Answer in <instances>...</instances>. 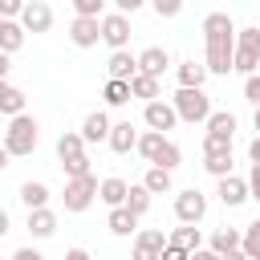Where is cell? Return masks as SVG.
<instances>
[{
  "label": "cell",
  "mask_w": 260,
  "mask_h": 260,
  "mask_svg": "<svg viewBox=\"0 0 260 260\" xmlns=\"http://www.w3.org/2000/svg\"><path fill=\"white\" fill-rule=\"evenodd\" d=\"M203 69L207 77H228L232 73V53H236V20L228 12H207L203 16Z\"/></svg>",
  "instance_id": "6da1fadb"
},
{
  "label": "cell",
  "mask_w": 260,
  "mask_h": 260,
  "mask_svg": "<svg viewBox=\"0 0 260 260\" xmlns=\"http://www.w3.org/2000/svg\"><path fill=\"white\" fill-rule=\"evenodd\" d=\"M37 142H41V126H37V118L32 114H16V118H8V130H4V150H8V158H28L32 150H37Z\"/></svg>",
  "instance_id": "7a4b0ae2"
},
{
  "label": "cell",
  "mask_w": 260,
  "mask_h": 260,
  "mask_svg": "<svg viewBox=\"0 0 260 260\" xmlns=\"http://www.w3.org/2000/svg\"><path fill=\"white\" fill-rule=\"evenodd\" d=\"M171 110H175V118L179 122H207L211 118V98H207V89H175V98H171Z\"/></svg>",
  "instance_id": "3957f363"
},
{
  "label": "cell",
  "mask_w": 260,
  "mask_h": 260,
  "mask_svg": "<svg viewBox=\"0 0 260 260\" xmlns=\"http://www.w3.org/2000/svg\"><path fill=\"white\" fill-rule=\"evenodd\" d=\"M232 69H236V73H244V77H252V73L260 69V28H256V24H248V28H240V32H236Z\"/></svg>",
  "instance_id": "277c9868"
},
{
  "label": "cell",
  "mask_w": 260,
  "mask_h": 260,
  "mask_svg": "<svg viewBox=\"0 0 260 260\" xmlns=\"http://www.w3.org/2000/svg\"><path fill=\"white\" fill-rule=\"evenodd\" d=\"M98 199V175H85V179H65V191H61V203L69 215H81L89 211V203Z\"/></svg>",
  "instance_id": "5b68a950"
},
{
  "label": "cell",
  "mask_w": 260,
  "mask_h": 260,
  "mask_svg": "<svg viewBox=\"0 0 260 260\" xmlns=\"http://www.w3.org/2000/svg\"><path fill=\"white\" fill-rule=\"evenodd\" d=\"M203 215H207V195H203V191L187 187V191H179V195H175V219H179V223L199 228V223H203Z\"/></svg>",
  "instance_id": "8992f818"
},
{
  "label": "cell",
  "mask_w": 260,
  "mask_h": 260,
  "mask_svg": "<svg viewBox=\"0 0 260 260\" xmlns=\"http://www.w3.org/2000/svg\"><path fill=\"white\" fill-rule=\"evenodd\" d=\"M98 28H102V41L110 45V53H122V49L130 45V16H122V12H106V16L98 20Z\"/></svg>",
  "instance_id": "52a82bcc"
},
{
  "label": "cell",
  "mask_w": 260,
  "mask_h": 260,
  "mask_svg": "<svg viewBox=\"0 0 260 260\" xmlns=\"http://www.w3.org/2000/svg\"><path fill=\"white\" fill-rule=\"evenodd\" d=\"M167 248V232L162 228H142L134 236V248H130V260H158Z\"/></svg>",
  "instance_id": "ba28073f"
},
{
  "label": "cell",
  "mask_w": 260,
  "mask_h": 260,
  "mask_svg": "<svg viewBox=\"0 0 260 260\" xmlns=\"http://www.w3.org/2000/svg\"><path fill=\"white\" fill-rule=\"evenodd\" d=\"M142 122H146V130H154V134H167V130H175V126H179V118H175V110H171V102H167V98L146 102V106H142Z\"/></svg>",
  "instance_id": "9c48e42d"
},
{
  "label": "cell",
  "mask_w": 260,
  "mask_h": 260,
  "mask_svg": "<svg viewBox=\"0 0 260 260\" xmlns=\"http://www.w3.org/2000/svg\"><path fill=\"white\" fill-rule=\"evenodd\" d=\"M20 28L24 32H49L53 28V8L45 0H24L20 8Z\"/></svg>",
  "instance_id": "30bf717a"
},
{
  "label": "cell",
  "mask_w": 260,
  "mask_h": 260,
  "mask_svg": "<svg viewBox=\"0 0 260 260\" xmlns=\"http://www.w3.org/2000/svg\"><path fill=\"white\" fill-rule=\"evenodd\" d=\"M167 69H171V53H167L162 45H150V49L138 53V73H142V77H154V81H158Z\"/></svg>",
  "instance_id": "8fae6325"
},
{
  "label": "cell",
  "mask_w": 260,
  "mask_h": 260,
  "mask_svg": "<svg viewBox=\"0 0 260 260\" xmlns=\"http://www.w3.org/2000/svg\"><path fill=\"white\" fill-rule=\"evenodd\" d=\"M134 73H138V53H130V49L110 53V61H106V77L110 81H130Z\"/></svg>",
  "instance_id": "7c38bea8"
},
{
  "label": "cell",
  "mask_w": 260,
  "mask_h": 260,
  "mask_svg": "<svg viewBox=\"0 0 260 260\" xmlns=\"http://www.w3.org/2000/svg\"><path fill=\"white\" fill-rule=\"evenodd\" d=\"M110 126H114L110 114H106V110H93V114H85V122H81L77 134H81V142L89 146V142H106V138H110Z\"/></svg>",
  "instance_id": "4fadbf2b"
},
{
  "label": "cell",
  "mask_w": 260,
  "mask_h": 260,
  "mask_svg": "<svg viewBox=\"0 0 260 260\" xmlns=\"http://www.w3.org/2000/svg\"><path fill=\"white\" fill-rule=\"evenodd\" d=\"M219 187H215V195H219V203L223 207H240V203H248V179H240V175H228V179H215Z\"/></svg>",
  "instance_id": "5bb4252c"
},
{
  "label": "cell",
  "mask_w": 260,
  "mask_h": 260,
  "mask_svg": "<svg viewBox=\"0 0 260 260\" xmlns=\"http://www.w3.org/2000/svg\"><path fill=\"white\" fill-rule=\"evenodd\" d=\"M106 146H110L114 154H130V150L138 146V130H134V122H114V126H110V138H106Z\"/></svg>",
  "instance_id": "9a60e30c"
},
{
  "label": "cell",
  "mask_w": 260,
  "mask_h": 260,
  "mask_svg": "<svg viewBox=\"0 0 260 260\" xmlns=\"http://www.w3.org/2000/svg\"><path fill=\"white\" fill-rule=\"evenodd\" d=\"M69 41H73L77 49H93V45L102 41L98 20H81V16H73V20H69Z\"/></svg>",
  "instance_id": "2e32d148"
},
{
  "label": "cell",
  "mask_w": 260,
  "mask_h": 260,
  "mask_svg": "<svg viewBox=\"0 0 260 260\" xmlns=\"http://www.w3.org/2000/svg\"><path fill=\"white\" fill-rule=\"evenodd\" d=\"M203 126H207V138H223V142H232L240 122H236V114H232V110H211V118H207Z\"/></svg>",
  "instance_id": "e0dca14e"
},
{
  "label": "cell",
  "mask_w": 260,
  "mask_h": 260,
  "mask_svg": "<svg viewBox=\"0 0 260 260\" xmlns=\"http://www.w3.org/2000/svg\"><path fill=\"white\" fill-rule=\"evenodd\" d=\"M126 191H130V183L118 179V175H110V179L98 183V199H102L110 211H114V207H126Z\"/></svg>",
  "instance_id": "ac0fdd59"
},
{
  "label": "cell",
  "mask_w": 260,
  "mask_h": 260,
  "mask_svg": "<svg viewBox=\"0 0 260 260\" xmlns=\"http://www.w3.org/2000/svg\"><path fill=\"white\" fill-rule=\"evenodd\" d=\"M24 228H28V236H32V240H49V236L57 232V211H53V207H41V211H28V219H24Z\"/></svg>",
  "instance_id": "d6986e66"
},
{
  "label": "cell",
  "mask_w": 260,
  "mask_h": 260,
  "mask_svg": "<svg viewBox=\"0 0 260 260\" xmlns=\"http://www.w3.org/2000/svg\"><path fill=\"white\" fill-rule=\"evenodd\" d=\"M175 77H179V89H203V81H207V69H203V61L187 57V61H179Z\"/></svg>",
  "instance_id": "ffe728a7"
},
{
  "label": "cell",
  "mask_w": 260,
  "mask_h": 260,
  "mask_svg": "<svg viewBox=\"0 0 260 260\" xmlns=\"http://www.w3.org/2000/svg\"><path fill=\"white\" fill-rule=\"evenodd\" d=\"M49 183H41V179H28V183H20V203L28 207V211H41V207H49Z\"/></svg>",
  "instance_id": "44dd1931"
},
{
  "label": "cell",
  "mask_w": 260,
  "mask_h": 260,
  "mask_svg": "<svg viewBox=\"0 0 260 260\" xmlns=\"http://www.w3.org/2000/svg\"><path fill=\"white\" fill-rule=\"evenodd\" d=\"M167 244H171V248H183V252H199V248H203V232H199V228L179 223V228H171V232H167Z\"/></svg>",
  "instance_id": "7402d4cb"
},
{
  "label": "cell",
  "mask_w": 260,
  "mask_h": 260,
  "mask_svg": "<svg viewBox=\"0 0 260 260\" xmlns=\"http://www.w3.org/2000/svg\"><path fill=\"white\" fill-rule=\"evenodd\" d=\"M57 158H61V167H65V162L85 158V142H81V134H77V130H65V134L57 138Z\"/></svg>",
  "instance_id": "603a6c76"
},
{
  "label": "cell",
  "mask_w": 260,
  "mask_h": 260,
  "mask_svg": "<svg viewBox=\"0 0 260 260\" xmlns=\"http://www.w3.org/2000/svg\"><path fill=\"white\" fill-rule=\"evenodd\" d=\"M106 228H110V236H118V240H126V236H134V228H138V219L126 211V207H114L110 215H106Z\"/></svg>",
  "instance_id": "cb8c5ba5"
},
{
  "label": "cell",
  "mask_w": 260,
  "mask_h": 260,
  "mask_svg": "<svg viewBox=\"0 0 260 260\" xmlns=\"http://www.w3.org/2000/svg\"><path fill=\"white\" fill-rule=\"evenodd\" d=\"M207 248H211L215 256L236 252V248H240V228H215V232H211V240H207Z\"/></svg>",
  "instance_id": "d4e9b609"
},
{
  "label": "cell",
  "mask_w": 260,
  "mask_h": 260,
  "mask_svg": "<svg viewBox=\"0 0 260 260\" xmlns=\"http://www.w3.org/2000/svg\"><path fill=\"white\" fill-rule=\"evenodd\" d=\"M24 37H28V32L20 28V20H0V53L12 57V53L24 45Z\"/></svg>",
  "instance_id": "484cf974"
},
{
  "label": "cell",
  "mask_w": 260,
  "mask_h": 260,
  "mask_svg": "<svg viewBox=\"0 0 260 260\" xmlns=\"http://www.w3.org/2000/svg\"><path fill=\"white\" fill-rule=\"evenodd\" d=\"M126 211H130L134 219H142V215L150 211V191H146L142 183H130V191H126Z\"/></svg>",
  "instance_id": "4316f807"
},
{
  "label": "cell",
  "mask_w": 260,
  "mask_h": 260,
  "mask_svg": "<svg viewBox=\"0 0 260 260\" xmlns=\"http://www.w3.org/2000/svg\"><path fill=\"white\" fill-rule=\"evenodd\" d=\"M0 114H8V118H16V114H24V89H16V85H0Z\"/></svg>",
  "instance_id": "83f0119b"
},
{
  "label": "cell",
  "mask_w": 260,
  "mask_h": 260,
  "mask_svg": "<svg viewBox=\"0 0 260 260\" xmlns=\"http://www.w3.org/2000/svg\"><path fill=\"white\" fill-rule=\"evenodd\" d=\"M203 171L215 175V179H228V175H232V150H211V154H203Z\"/></svg>",
  "instance_id": "f1b7e54d"
},
{
  "label": "cell",
  "mask_w": 260,
  "mask_h": 260,
  "mask_svg": "<svg viewBox=\"0 0 260 260\" xmlns=\"http://www.w3.org/2000/svg\"><path fill=\"white\" fill-rule=\"evenodd\" d=\"M142 187H146L150 195H167V191L175 187V179H171V171H158V167H146V175H142Z\"/></svg>",
  "instance_id": "f546056e"
},
{
  "label": "cell",
  "mask_w": 260,
  "mask_h": 260,
  "mask_svg": "<svg viewBox=\"0 0 260 260\" xmlns=\"http://www.w3.org/2000/svg\"><path fill=\"white\" fill-rule=\"evenodd\" d=\"M240 252L248 260H260V219H252L248 228H240Z\"/></svg>",
  "instance_id": "4dcf8cb0"
},
{
  "label": "cell",
  "mask_w": 260,
  "mask_h": 260,
  "mask_svg": "<svg viewBox=\"0 0 260 260\" xmlns=\"http://www.w3.org/2000/svg\"><path fill=\"white\" fill-rule=\"evenodd\" d=\"M162 142H167V134L142 130V134H138V146H134V150H138V154H142L146 162H154V158H158V150H162Z\"/></svg>",
  "instance_id": "1f68e13d"
},
{
  "label": "cell",
  "mask_w": 260,
  "mask_h": 260,
  "mask_svg": "<svg viewBox=\"0 0 260 260\" xmlns=\"http://www.w3.org/2000/svg\"><path fill=\"white\" fill-rule=\"evenodd\" d=\"M130 98L158 102V81H154V77H142V73H134V77H130Z\"/></svg>",
  "instance_id": "d6a6232c"
},
{
  "label": "cell",
  "mask_w": 260,
  "mask_h": 260,
  "mask_svg": "<svg viewBox=\"0 0 260 260\" xmlns=\"http://www.w3.org/2000/svg\"><path fill=\"white\" fill-rule=\"evenodd\" d=\"M102 98H106V106H126V102H130V81H110V77H106Z\"/></svg>",
  "instance_id": "836d02e7"
},
{
  "label": "cell",
  "mask_w": 260,
  "mask_h": 260,
  "mask_svg": "<svg viewBox=\"0 0 260 260\" xmlns=\"http://www.w3.org/2000/svg\"><path fill=\"white\" fill-rule=\"evenodd\" d=\"M179 162H183V150H179V146L167 138V142H162V150H158V158H154L150 167H158V171H175Z\"/></svg>",
  "instance_id": "e575fe53"
},
{
  "label": "cell",
  "mask_w": 260,
  "mask_h": 260,
  "mask_svg": "<svg viewBox=\"0 0 260 260\" xmlns=\"http://www.w3.org/2000/svg\"><path fill=\"white\" fill-rule=\"evenodd\" d=\"M24 0H0V20H20Z\"/></svg>",
  "instance_id": "d590c367"
},
{
  "label": "cell",
  "mask_w": 260,
  "mask_h": 260,
  "mask_svg": "<svg viewBox=\"0 0 260 260\" xmlns=\"http://www.w3.org/2000/svg\"><path fill=\"white\" fill-rule=\"evenodd\" d=\"M244 98H248L252 106H260V73H252V77H244Z\"/></svg>",
  "instance_id": "8d00e7d4"
},
{
  "label": "cell",
  "mask_w": 260,
  "mask_h": 260,
  "mask_svg": "<svg viewBox=\"0 0 260 260\" xmlns=\"http://www.w3.org/2000/svg\"><path fill=\"white\" fill-rule=\"evenodd\" d=\"M154 12H158V16H179L183 4H179V0H154Z\"/></svg>",
  "instance_id": "74e56055"
},
{
  "label": "cell",
  "mask_w": 260,
  "mask_h": 260,
  "mask_svg": "<svg viewBox=\"0 0 260 260\" xmlns=\"http://www.w3.org/2000/svg\"><path fill=\"white\" fill-rule=\"evenodd\" d=\"M248 199H256V203H260V167H252V171H248Z\"/></svg>",
  "instance_id": "f35d334b"
},
{
  "label": "cell",
  "mask_w": 260,
  "mask_h": 260,
  "mask_svg": "<svg viewBox=\"0 0 260 260\" xmlns=\"http://www.w3.org/2000/svg\"><path fill=\"white\" fill-rule=\"evenodd\" d=\"M138 8H142V0H118V8H114V12H122V16H134Z\"/></svg>",
  "instance_id": "ab89813d"
},
{
  "label": "cell",
  "mask_w": 260,
  "mask_h": 260,
  "mask_svg": "<svg viewBox=\"0 0 260 260\" xmlns=\"http://www.w3.org/2000/svg\"><path fill=\"white\" fill-rule=\"evenodd\" d=\"M211 150H232V142H223V138H203V154H211Z\"/></svg>",
  "instance_id": "60d3db41"
},
{
  "label": "cell",
  "mask_w": 260,
  "mask_h": 260,
  "mask_svg": "<svg viewBox=\"0 0 260 260\" xmlns=\"http://www.w3.org/2000/svg\"><path fill=\"white\" fill-rule=\"evenodd\" d=\"M158 260H191V252H183V248H171V244H167Z\"/></svg>",
  "instance_id": "b9f144b4"
},
{
  "label": "cell",
  "mask_w": 260,
  "mask_h": 260,
  "mask_svg": "<svg viewBox=\"0 0 260 260\" xmlns=\"http://www.w3.org/2000/svg\"><path fill=\"white\" fill-rule=\"evenodd\" d=\"M12 260H45V256H41L37 248H16V252H12Z\"/></svg>",
  "instance_id": "7bdbcfd3"
},
{
  "label": "cell",
  "mask_w": 260,
  "mask_h": 260,
  "mask_svg": "<svg viewBox=\"0 0 260 260\" xmlns=\"http://www.w3.org/2000/svg\"><path fill=\"white\" fill-rule=\"evenodd\" d=\"M248 162H252V167H260V138H252V142H248Z\"/></svg>",
  "instance_id": "ee69618b"
},
{
  "label": "cell",
  "mask_w": 260,
  "mask_h": 260,
  "mask_svg": "<svg viewBox=\"0 0 260 260\" xmlns=\"http://www.w3.org/2000/svg\"><path fill=\"white\" fill-rule=\"evenodd\" d=\"M8 73H12V57L0 53V81H8Z\"/></svg>",
  "instance_id": "f6af8a7d"
},
{
  "label": "cell",
  "mask_w": 260,
  "mask_h": 260,
  "mask_svg": "<svg viewBox=\"0 0 260 260\" xmlns=\"http://www.w3.org/2000/svg\"><path fill=\"white\" fill-rule=\"evenodd\" d=\"M65 260H93V256H89L85 248H69V252H65Z\"/></svg>",
  "instance_id": "bcb514c9"
},
{
  "label": "cell",
  "mask_w": 260,
  "mask_h": 260,
  "mask_svg": "<svg viewBox=\"0 0 260 260\" xmlns=\"http://www.w3.org/2000/svg\"><path fill=\"white\" fill-rule=\"evenodd\" d=\"M191 260H219L211 248H199V252H191Z\"/></svg>",
  "instance_id": "7dc6e473"
},
{
  "label": "cell",
  "mask_w": 260,
  "mask_h": 260,
  "mask_svg": "<svg viewBox=\"0 0 260 260\" xmlns=\"http://www.w3.org/2000/svg\"><path fill=\"white\" fill-rule=\"evenodd\" d=\"M8 228H12V219H8V211H4V207H0V240H4V236H8Z\"/></svg>",
  "instance_id": "c3c4849f"
},
{
  "label": "cell",
  "mask_w": 260,
  "mask_h": 260,
  "mask_svg": "<svg viewBox=\"0 0 260 260\" xmlns=\"http://www.w3.org/2000/svg\"><path fill=\"white\" fill-rule=\"evenodd\" d=\"M219 260H248V256H244V252L236 248V252H228V256H219Z\"/></svg>",
  "instance_id": "681fc988"
},
{
  "label": "cell",
  "mask_w": 260,
  "mask_h": 260,
  "mask_svg": "<svg viewBox=\"0 0 260 260\" xmlns=\"http://www.w3.org/2000/svg\"><path fill=\"white\" fill-rule=\"evenodd\" d=\"M252 126H256V138H260V106L252 110Z\"/></svg>",
  "instance_id": "f907efd6"
},
{
  "label": "cell",
  "mask_w": 260,
  "mask_h": 260,
  "mask_svg": "<svg viewBox=\"0 0 260 260\" xmlns=\"http://www.w3.org/2000/svg\"><path fill=\"white\" fill-rule=\"evenodd\" d=\"M4 167H8V150L0 146V171H4Z\"/></svg>",
  "instance_id": "816d5d0a"
},
{
  "label": "cell",
  "mask_w": 260,
  "mask_h": 260,
  "mask_svg": "<svg viewBox=\"0 0 260 260\" xmlns=\"http://www.w3.org/2000/svg\"><path fill=\"white\" fill-rule=\"evenodd\" d=\"M0 260H4V256H0Z\"/></svg>",
  "instance_id": "f5cc1de1"
}]
</instances>
